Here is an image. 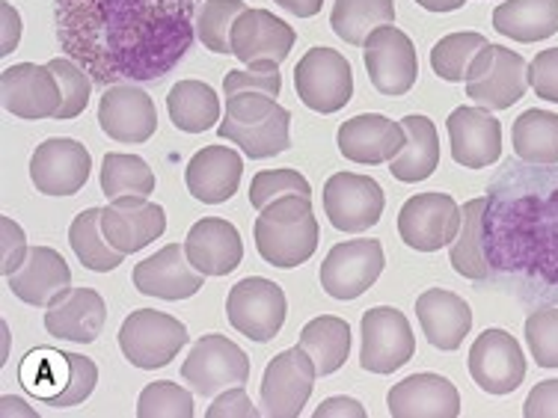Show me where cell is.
I'll use <instances>...</instances> for the list:
<instances>
[{
	"label": "cell",
	"mask_w": 558,
	"mask_h": 418,
	"mask_svg": "<svg viewBox=\"0 0 558 418\" xmlns=\"http://www.w3.org/2000/svg\"><path fill=\"white\" fill-rule=\"evenodd\" d=\"M19 36H22V19L10 3H3V51L0 54H12V48L19 45Z\"/></svg>",
	"instance_id": "cell-53"
},
{
	"label": "cell",
	"mask_w": 558,
	"mask_h": 418,
	"mask_svg": "<svg viewBox=\"0 0 558 418\" xmlns=\"http://www.w3.org/2000/svg\"><path fill=\"white\" fill-rule=\"evenodd\" d=\"M258 256L270 268H301L318 249V220L312 214L310 196H282L262 208L253 223Z\"/></svg>",
	"instance_id": "cell-3"
},
{
	"label": "cell",
	"mask_w": 558,
	"mask_h": 418,
	"mask_svg": "<svg viewBox=\"0 0 558 418\" xmlns=\"http://www.w3.org/2000/svg\"><path fill=\"white\" fill-rule=\"evenodd\" d=\"M101 232L119 253H140L167 232V214L146 196H122L101 208Z\"/></svg>",
	"instance_id": "cell-20"
},
{
	"label": "cell",
	"mask_w": 558,
	"mask_h": 418,
	"mask_svg": "<svg viewBox=\"0 0 558 418\" xmlns=\"http://www.w3.org/2000/svg\"><path fill=\"white\" fill-rule=\"evenodd\" d=\"M182 380L196 395L215 397L250 380V356L226 335H203L182 362Z\"/></svg>",
	"instance_id": "cell-10"
},
{
	"label": "cell",
	"mask_w": 558,
	"mask_h": 418,
	"mask_svg": "<svg viewBox=\"0 0 558 418\" xmlns=\"http://www.w3.org/2000/svg\"><path fill=\"white\" fill-rule=\"evenodd\" d=\"M416 3L428 12H454L461 10L466 0H416Z\"/></svg>",
	"instance_id": "cell-55"
},
{
	"label": "cell",
	"mask_w": 558,
	"mask_h": 418,
	"mask_svg": "<svg viewBox=\"0 0 558 418\" xmlns=\"http://www.w3.org/2000/svg\"><path fill=\"white\" fill-rule=\"evenodd\" d=\"M140 418H194V397L187 389L170 380H158L140 392Z\"/></svg>",
	"instance_id": "cell-43"
},
{
	"label": "cell",
	"mask_w": 558,
	"mask_h": 418,
	"mask_svg": "<svg viewBox=\"0 0 558 418\" xmlns=\"http://www.w3.org/2000/svg\"><path fill=\"white\" fill-rule=\"evenodd\" d=\"M291 113L277 98L256 89H238L226 96V116L217 125L220 139L241 146L247 158H274L291 146Z\"/></svg>",
	"instance_id": "cell-4"
},
{
	"label": "cell",
	"mask_w": 558,
	"mask_h": 418,
	"mask_svg": "<svg viewBox=\"0 0 558 418\" xmlns=\"http://www.w3.org/2000/svg\"><path fill=\"white\" fill-rule=\"evenodd\" d=\"M57 39L98 86L155 84L191 51L196 0H54Z\"/></svg>",
	"instance_id": "cell-1"
},
{
	"label": "cell",
	"mask_w": 558,
	"mask_h": 418,
	"mask_svg": "<svg viewBox=\"0 0 558 418\" xmlns=\"http://www.w3.org/2000/svg\"><path fill=\"white\" fill-rule=\"evenodd\" d=\"M208 418H256L262 416V409L253 407V401L247 397L244 386L235 389H226L223 395L217 397L215 404L208 407L205 413Z\"/></svg>",
	"instance_id": "cell-49"
},
{
	"label": "cell",
	"mask_w": 558,
	"mask_h": 418,
	"mask_svg": "<svg viewBox=\"0 0 558 418\" xmlns=\"http://www.w3.org/2000/svg\"><path fill=\"white\" fill-rule=\"evenodd\" d=\"M93 158L77 139H45L31 158V182L45 196H75L89 182Z\"/></svg>",
	"instance_id": "cell-18"
},
{
	"label": "cell",
	"mask_w": 558,
	"mask_h": 418,
	"mask_svg": "<svg viewBox=\"0 0 558 418\" xmlns=\"http://www.w3.org/2000/svg\"><path fill=\"white\" fill-rule=\"evenodd\" d=\"M184 253H187V261L194 265V270H199L203 276H226L241 265L244 244H241V235L229 220L205 217V220L191 225V232L184 237Z\"/></svg>",
	"instance_id": "cell-26"
},
{
	"label": "cell",
	"mask_w": 558,
	"mask_h": 418,
	"mask_svg": "<svg viewBox=\"0 0 558 418\" xmlns=\"http://www.w3.org/2000/svg\"><path fill=\"white\" fill-rule=\"evenodd\" d=\"M315 377V362L301 344L274 356L262 377V413L270 418L301 416L303 407L310 404Z\"/></svg>",
	"instance_id": "cell-12"
},
{
	"label": "cell",
	"mask_w": 558,
	"mask_h": 418,
	"mask_svg": "<svg viewBox=\"0 0 558 418\" xmlns=\"http://www.w3.org/2000/svg\"><path fill=\"white\" fill-rule=\"evenodd\" d=\"M0 223H3V276H12L24 265L31 247L24 244V232L12 223L10 217H3Z\"/></svg>",
	"instance_id": "cell-51"
},
{
	"label": "cell",
	"mask_w": 558,
	"mask_h": 418,
	"mask_svg": "<svg viewBox=\"0 0 558 418\" xmlns=\"http://www.w3.org/2000/svg\"><path fill=\"white\" fill-rule=\"evenodd\" d=\"M298 344L310 354L318 377L336 374L351 354V327L336 315H322L303 327Z\"/></svg>",
	"instance_id": "cell-34"
},
{
	"label": "cell",
	"mask_w": 558,
	"mask_h": 418,
	"mask_svg": "<svg viewBox=\"0 0 558 418\" xmlns=\"http://www.w3.org/2000/svg\"><path fill=\"white\" fill-rule=\"evenodd\" d=\"M511 146L520 161L553 167L558 163V113L526 110L511 125Z\"/></svg>",
	"instance_id": "cell-37"
},
{
	"label": "cell",
	"mask_w": 558,
	"mask_h": 418,
	"mask_svg": "<svg viewBox=\"0 0 558 418\" xmlns=\"http://www.w3.org/2000/svg\"><path fill=\"white\" fill-rule=\"evenodd\" d=\"M244 161L229 146H205L191 158L184 170V182L194 199L205 205H220L232 199L241 184Z\"/></svg>",
	"instance_id": "cell-31"
},
{
	"label": "cell",
	"mask_w": 558,
	"mask_h": 418,
	"mask_svg": "<svg viewBox=\"0 0 558 418\" xmlns=\"http://www.w3.org/2000/svg\"><path fill=\"white\" fill-rule=\"evenodd\" d=\"M98 122L110 139L125 143V146H140L151 139L158 128V110L149 93H143L137 84H117L108 86L101 96Z\"/></svg>",
	"instance_id": "cell-19"
},
{
	"label": "cell",
	"mask_w": 558,
	"mask_h": 418,
	"mask_svg": "<svg viewBox=\"0 0 558 418\" xmlns=\"http://www.w3.org/2000/svg\"><path fill=\"white\" fill-rule=\"evenodd\" d=\"M289 300L277 282L265 276H247L232 285L226 297V318L238 333L247 335L250 342H270L286 323Z\"/></svg>",
	"instance_id": "cell-8"
},
{
	"label": "cell",
	"mask_w": 558,
	"mask_h": 418,
	"mask_svg": "<svg viewBox=\"0 0 558 418\" xmlns=\"http://www.w3.org/2000/svg\"><path fill=\"white\" fill-rule=\"evenodd\" d=\"M451 158L466 170H484L502 155V125L487 108H458L446 122Z\"/></svg>",
	"instance_id": "cell-22"
},
{
	"label": "cell",
	"mask_w": 558,
	"mask_h": 418,
	"mask_svg": "<svg viewBox=\"0 0 558 418\" xmlns=\"http://www.w3.org/2000/svg\"><path fill=\"white\" fill-rule=\"evenodd\" d=\"M416 318L425 339L437 351H458L473 330V309L463 297L446 288H428L418 294Z\"/></svg>",
	"instance_id": "cell-30"
},
{
	"label": "cell",
	"mask_w": 558,
	"mask_h": 418,
	"mask_svg": "<svg viewBox=\"0 0 558 418\" xmlns=\"http://www.w3.org/2000/svg\"><path fill=\"white\" fill-rule=\"evenodd\" d=\"M416 351V339L408 318L392 306H375L363 315V351L360 365L372 374H392L408 365Z\"/></svg>",
	"instance_id": "cell-16"
},
{
	"label": "cell",
	"mask_w": 558,
	"mask_h": 418,
	"mask_svg": "<svg viewBox=\"0 0 558 418\" xmlns=\"http://www.w3.org/2000/svg\"><path fill=\"white\" fill-rule=\"evenodd\" d=\"M7 285L27 306H51L72 285V270L57 249L31 247L22 268L7 276Z\"/></svg>",
	"instance_id": "cell-29"
},
{
	"label": "cell",
	"mask_w": 558,
	"mask_h": 418,
	"mask_svg": "<svg viewBox=\"0 0 558 418\" xmlns=\"http://www.w3.org/2000/svg\"><path fill=\"white\" fill-rule=\"evenodd\" d=\"M363 60L368 81L380 96L398 98L408 96L418 77L416 48L408 33H401L392 24L377 27L363 45Z\"/></svg>",
	"instance_id": "cell-11"
},
{
	"label": "cell",
	"mask_w": 558,
	"mask_h": 418,
	"mask_svg": "<svg viewBox=\"0 0 558 418\" xmlns=\"http://www.w3.org/2000/svg\"><path fill=\"white\" fill-rule=\"evenodd\" d=\"M404 125V149L398 151L396 158L389 161V172L392 179L404 184L425 182L434 175L437 163H440V137H437V128L428 116H404L401 119Z\"/></svg>",
	"instance_id": "cell-32"
},
{
	"label": "cell",
	"mask_w": 558,
	"mask_h": 418,
	"mask_svg": "<svg viewBox=\"0 0 558 418\" xmlns=\"http://www.w3.org/2000/svg\"><path fill=\"white\" fill-rule=\"evenodd\" d=\"M101 190L110 202L122 196H149L155 194V172L137 155L110 151L101 161Z\"/></svg>",
	"instance_id": "cell-40"
},
{
	"label": "cell",
	"mask_w": 558,
	"mask_h": 418,
	"mask_svg": "<svg viewBox=\"0 0 558 418\" xmlns=\"http://www.w3.org/2000/svg\"><path fill=\"white\" fill-rule=\"evenodd\" d=\"M484 208L487 199H470L461 208V229L458 237L451 241L449 258L451 268L458 270L463 279L473 282H487L490 268H487V256H484Z\"/></svg>",
	"instance_id": "cell-35"
},
{
	"label": "cell",
	"mask_w": 558,
	"mask_h": 418,
	"mask_svg": "<svg viewBox=\"0 0 558 418\" xmlns=\"http://www.w3.org/2000/svg\"><path fill=\"white\" fill-rule=\"evenodd\" d=\"M404 139H408L404 125H398L384 113H360L342 122V128L336 134L339 151L348 161L363 163V167L389 163L404 149Z\"/></svg>",
	"instance_id": "cell-25"
},
{
	"label": "cell",
	"mask_w": 558,
	"mask_h": 418,
	"mask_svg": "<svg viewBox=\"0 0 558 418\" xmlns=\"http://www.w3.org/2000/svg\"><path fill=\"white\" fill-rule=\"evenodd\" d=\"M380 241H342L336 244L322 265V288L333 300H356L372 288L384 270Z\"/></svg>",
	"instance_id": "cell-15"
},
{
	"label": "cell",
	"mask_w": 558,
	"mask_h": 418,
	"mask_svg": "<svg viewBox=\"0 0 558 418\" xmlns=\"http://www.w3.org/2000/svg\"><path fill=\"white\" fill-rule=\"evenodd\" d=\"M324 214L339 232H365L384 214V187L372 175L336 172L324 184Z\"/></svg>",
	"instance_id": "cell-14"
},
{
	"label": "cell",
	"mask_w": 558,
	"mask_h": 418,
	"mask_svg": "<svg viewBox=\"0 0 558 418\" xmlns=\"http://www.w3.org/2000/svg\"><path fill=\"white\" fill-rule=\"evenodd\" d=\"M487 39L482 33H451V36H442L440 42L434 45L430 51V65L434 72L449 81V84H458V81H466V72L484 48H487Z\"/></svg>",
	"instance_id": "cell-41"
},
{
	"label": "cell",
	"mask_w": 558,
	"mask_h": 418,
	"mask_svg": "<svg viewBox=\"0 0 558 418\" xmlns=\"http://www.w3.org/2000/svg\"><path fill=\"white\" fill-rule=\"evenodd\" d=\"M392 418H454L461 416V395L440 374H413L389 389Z\"/></svg>",
	"instance_id": "cell-27"
},
{
	"label": "cell",
	"mask_w": 558,
	"mask_h": 418,
	"mask_svg": "<svg viewBox=\"0 0 558 418\" xmlns=\"http://www.w3.org/2000/svg\"><path fill=\"white\" fill-rule=\"evenodd\" d=\"M490 282L523 306H558V163L505 161L487 187Z\"/></svg>",
	"instance_id": "cell-2"
},
{
	"label": "cell",
	"mask_w": 558,
	"mask_h": 418,
	"mask_svg": "<svg viewBox=\"0 0 558 418\" xmlns=\"http://www.w3.org/2000/svg\"><path fill=\"white\" fill-rule=\"evenodd\" d=\"M494 27L514 42H541L558 33V0H508L494 10Z\"/></svg>",
	"instance_id": "cell-33"
},
{
	"label": "cell",
	"mask_w": 558,
	"mask_h": 418,
	"mask_svg": "<svg viewBox=\"0 0 558 418\" xmlns=\"http://www.w3.org/2000/svg\"><path fill=\"white\" fill-rule=\"evenodd\" d=\"M69 244L81 258V265L96 273H110L122 265L125 253H119L108 244V237L101 232V208H86L75 217V223L69 229Z\"/></svg>",
	"instance_id": "cell-39"
},
{
	"label": "cell",
	"mask_w": 558,
	"mask_h": 418,
	"mask_svg": "<svg viewBox=\"0 0 558 418\" xmlns=\"http://www.w3.org/2000/svg\"><path fill=\"white\" fill-rule=\"evenodd\" d=\"M108 321V306L93 288H69L45 311V330L54 339L89 344L96 342Z\"/></svg>",
	"instance_id": "cell-28"
},
{
	"label": "cell",
	"mask_w": 558,
	"mask_h": 418,
	"mask_svg": "<svg viewBox=\"0 0 558 418\" xmlns=\"http://www.w3.org/2000/svg\"><path fill=\"white\" fill-rule=\"evenodd\" d=\"M461 229V208L449 194H416L410 196L404 208L398 211V235L410 249L418 253H437L451 247Z\"/></svg>",
	"instance_id": "cell-13"
},
{
	"label": "cell",
	"mask_w": 558,
	"mask_h": 418,
	"mask_svg": "<svg viewBox=\"0 0 558 418\" xmlns=\"http://www.w3.org/2000/svg\"><path fill=\"white\" fill-rule=\"evenodd\" d=\"M172 125L184 134H203L220 122V98L203 81H179L167 96Z\"/></svg>",
	"instance_id": "cell-36"
},
{
	"label": "cell",
	"mask_w": 558,
	"mask_h": 418,
	"mask_svg": "<svg viewBox=\"0 0 558 418\" xmlns=\"http://www.w3.org/2000/svg\"><path fill=\"white\" fill-rule=\"evenodd\" d=\"M247 10L241 0H205L196 15V36L215 54H232V27L238 15Z\"/></svg>",
	"instance_id": "cell-42"
},
{
	"label": "cell",
	"mask_w": 558,
	"mask_h": 418,
	"mask_svg": "<svg viewBox=\"0 0 558 418\" xmlns=\"http://www.w3.org/2000/svg\"><path fill=\"white\" fill-rule=\"evenodd\" d=\"M529 86L537 98L558 104V48H547L529 65Z\"/></svg>",
	"instance_id": "cell-48"
},
{
	"label": "cell",
	"mask_w": 558,
	"mask_h": 418,
	"mask_svg": "<svg viewBox=\"0 0 558 418\" xmlns=\"http://www.w3.org/2000/svg\"><path fill=\"white\" fill-rule=\"evenodd\" d=\"M470 374L487 395H511L526 380V356L505 330H484L470 347Z\"/></svg>",
	"instance_id": "cell-17"
},
{
	"label": "cell",
	"mask_w": 558,
	"mask_h": 418,
	"mask_svg": "<svg viewBox=\"0 0 558 418\" xmlns=\"http://www.w3.org/2000/svg\"><path fill=\"white\" fill-rule=\"evenodd\" d=\"M203 273L194 270L187 261L182 244H170V247L158 249L155 256L140 261L131 282L140 294L146 297H161V300H187L203 288Z\"/></svg>",
	"instance_id": "cell-24"
},
{
	"label": "cell",
	"mask_w": 558,
	"mask_h": 418,
	"mask_svg": "<svg viewBox=\"0 0 558 418\" xmlns=\"http://www.w3.org/2000/svg\"><path fill=\"white\" fill-rule=\"evenodd\" d=\"M301 194L312 196L310 182L303 179L298 170H262L253 175V184H250V205L262 211L268 208L270 202H277L282 196Z\"/></svg>",
	"instance_id": "cell-45"
},
{
	"label": "cell",
	"mask_w": 558,
	"mask_h": 418,
	"mask_svg": "<svg viewBox=\"0 0 558 418\" xmlns=\"http://www.w3.org/2000/svg\"><path fill=\"white\" fill-rule=\"evenodd\" d=\"M384 24H396V0H336L330 12L336 36L356 48Z\"/></svg>",
	"instance_id": "cell-38"
},
{
	"label": "cell",
	"mask_w": 558,
	"mask_h": 418,
	"mask_svg": "<svg viewBox=\"0 0 558 418\" xmlns=\"http://www.w3.org/2000/svg\"><path fill=\"white\" fill-rule=\"evenodd\" d=\"M277 3L291 15H298V19H312L324 7V0H277Z\"/></svg>",
	"instance_id": "cell-54"
},
{
	"label": "cell",
	"mask_w": 558,
	"mask_h": 418,
	"mask_svg": "<svg viewBox=\"0 0 558 418\" xmlns=\"http://www.w3.org/2000/svg\"><path fill=\"white\" fill-rule=\"evenodd\" d=\"M526 344L541 368H558V309L544 306L529 315Z\"/></svg>",
	"instance_id": "cell-46"
},
{
	"label": "cell",
	"mask_w": 558,
	"mask_h": 418,
	"mask_svg": "<svg viewBox=\"0 0 558 418\" xmlns=\"http://www.w3.org/2000/svg\"><path fill=\"white\" fill-rule=\"evenodd\" d=\"M298 42V33L268 10H244L232 27V54L244 65L282 63Z\"/></svg>",
	"instance_id": "cell-23"
},
{
	"label": "cell",
	"mask_w": 558,
	"mask_h": 418,
	"mask_svg": "<svg viewBox=\"0 0 558 418\" xmlns=\"http://www.w3.org/2000/svg\"><path fill=\"white\" fill-rule=\"evenodd\" d=\"M187 344V330L182 321H175L172 315L155 309H137L131 311L122 321L119 330V347L122 356L137 368L155 371L170 365L175 356L182 354Z\"/></svg>",
	"instance_id": "cell-7"
},
{
	"label": "cell",
	"mask_w": 558,
	"mask_h": 418,
	"mask_svg": "<svg viewBox=\"0 0 558 418\" xmlns=\"http://www.w3.org/2000/svg\"><path fill=\"white\" fill-rule=\"evenodd\" d=\"M315 418H365V409L354 397H327L315 409Z\"/></svg>",
	"instance_id": "cell-52"
},
{
	"label": "cell",
	"mask_w": 558,
	"mask_h": 418,
	"mask_svg": "<svg viewBox=\"0 0 558 418\" xmlns=\"http://www.w3.org/2000/svg\"><path fill=\"white\" fill-rule=\"evenodd\" d=\"M526 418H558V380H544L529 392L523 404Z\"/></svg>",
	"instance_id": "cell-50"
},
{
	"label": "cell",
	"mask_w": 558,
	"mask_h": 418,
	"mask_svg": "<svg viewBox=\"0 0 558 418\" xmlns=\"http://www.w3.org/2000/svg\"><path fill=\"white\" fill-rule=\"evenodd\" d=\"M294 89L315 113H339L354 96V72L339 51L318 45L294 65Z\"/></svg>",
	"instance_id": "cell-9"
},
{
	"label": "cell",
	"mask_w": 558,
	"mask_h": 418,
	"mask_svg": "<svg viewBox=\"0 0 558 418\" xmlns=\"http://www.w3.org/2000/svg\"><path fill=\"white\" fill-rule=\"evenodd\" d=\"M22 380L27 392L43 397L57 409L77 407L93 395L98 383V368L93 359L60 351H33L24 356Z\"/></svg>",
	"instance_id": "cell-5"
},
{
	"label": "cell",
	"mask_w": 558,
	"mask_h": 418,
	"mask_svg": "<svg viewBox=\"0 0 558 418\" xmlns=\"http://www.w3.org/2000/svg\"><path fill=\"white\" fill-rule=\"evenodd\" d=\"M238 89H256V93H268V96L277 98L279 89H282L279 65L256 63L250 65V69H232V72L223 77V93L226 96H232Z\"/></svg>",
	"instance_id": "cell-47"
},
{
	"label": "cell",
	"mask_w": 558,
	"mask_h": 418,
	"mask_svg": "<svg viewBox=\"0 0 558 418\" xmlns=\"http://www.w3.org/2000/svg\"><path fill=\"white\" fill-rule=\"evenodd\" d=\"M3 108L19 119H54L63 96L57 75L48 65L19 63L0 75Z\"/></svg>",
	"instance_id": "cell-21"
},
{
	"label": "cell",
	"mask_w": 558,
	"mask_h": 418,
	"mask_svg": "<svg viewBox=\"0 0 558 418\" xmlns=\"http://www.w3.org/2000/svg\"><path fill=\"white\" fill-rule=\"evenodd\" d=\"M48 69L57 75V84H60V96H63V104L57 110V122H69V119L81 116L86 110V101H89V89H93V77L86 75L84 69L69 60V57H57L48 63Z\"/></svg>",
	"instance_id": "cell-44"
},
{
	"label": "cell",
	"mask_w": 558,
	"mask_h": 418,
	"mask_svg": "<svg viewBox=\"0 0 558 418\" xmlns=\"http://www.w3.org/2000/svg\"><path fill=\"white\" fill-rule=\"evenodd\" d=\"M529 89V63L505 45H487L466 72V96L478 108H514Z\"/></svg>",
	"instance_id": "cell-6"
}]
</instances>
